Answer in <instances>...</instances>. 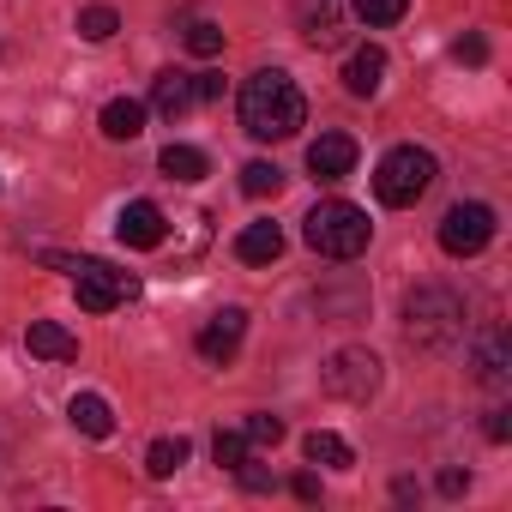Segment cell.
<instances>
[{"label":"cell","instance_id":"obj_1","mask_svg":"<svg viewBox=\"0 0 512 512\" xmlns=\"http://www.w3.org/2000/svg\"><path fill=\"white\" fill-rule=\"evenodd\" d=\"M308 121V97L284 67H266L241 85V127L253 139H290Z\"/></svg>","mask_w":512,"mask_h":512},{"label":"cell","instance_id":"obj_2","mask_svg":"<svg viewBox=\"0 0 512 512\" xmlns=\"http://www.w3.org/2000/svg\"><path fill=\"white\" fill-rule=\"evenodd\" d=\"M404 338H410L416 350H428V356L458 350V344H464V302H458L446 284L410 290V302H404Z\"/></svg>","mask_w":512,"mask_h":512},{"label":"cell","instance_id":"obj_3","mask_svg":"<svg viewBox=\"0 0 512 512\" xmlns=\"http://www.w3.org/2000/svg\"><path fill=\"white\" fill-rule=\"evenodd\" d=\"M302 235H308L314 253H326V260H356V253L368 247V235H374V223H368V211L350 205V199H320V205L308 211Z\"/></svg>","mask_w":512,"mask_h":512},{"label":"cell","instance_id":"obj_4","mask_svg":"<svg viewBox=\"0 0 512 512\" xmlns=\"http://www.w3.org/2000/svg\"><path fill=\"white\" fill-rule=\"evenodd\" d=\"M428 187H434V151H422V145H392V151L380 157V169H374V193H380V205H392V211L416 205Z\"/></svg>","mask_w":512,"mask_h":512},{"label":"cell","instance_id":"obj_5","mask_svg":"<svg viewBox=\"0 0 512 512\" xmlns=\"http://www.w3.org/2000/svg\"><path fill=\"white\" fill-rule=\"evenodd\" d=\"M380 380H386V368H380L374 350H338V356H326V368H320V386H326L338 404H368V398L380 392Z\"/></svg>","mask_w":512,"mask_h":512},{"label":"cell","instance_id":"obj_6","mask_svg":"<svg viewBox=\"0 0 512 512\" xmlns=\"http://www.w3.org/2000/svg\"><path fill=\"white\" fill-rule=\"evenodd\" d=\"M49 260H55V253H49ZM55 266L73 272L79 308H91V314H109V308H121L127 296H139V278H127V272H115V266H103V260H55Z\"/></svg>","mask_w":512,"mask_h":512},{"label":"cell","instance_id":"obj_7","mask_svg":"<svg viewBox=\"0 0 512 512\" xmlns=\"http://www.w3.org/2000/svg\"><path fill=\"white\" fill-rule=\"evenodd\" d=\"M494 241V211L488 205H452L446 217H440V247L452 253V260H470V253H482Z\"/></svg>","mask_w":512,"mask_h":512},{"label":"cell","instance_id":"obj_8","mask_svg":"<svg viewBox=\"0 0 512 512\" xmlns=\"http://www.w3.org/2000/svg\"><path fill=\"white\" fill-rule=\"evenodd\" d=\"M470 368H476V380H482L488 392H506V386H512V344H506L500 326L476 332V344H470Z\"/></svg>","mask_w":512,"mask_h":512},{"label":"cell","instance_id":"obj_9","mask_svg":"<svg viewBox=\"0 0 512 512\" xmlns=\"http://www.w3.org/2000/svg\"><path fill=\"white\" fill-rule=\"evenodd\" d=\"M241 338H247V314H241V308H223V314H211V320L199 326V356H205L211 368H223V362H235Z\"/></svg>","mask_w":512,"mask_h":512},{"label":"cell","instance_id":"obj_10","mask_svg":"<svg viewBox=\"0 0 512 512\" xmlns=\"http://www.w3.org/2000/svg\"><path fill=\"white\" fill-rule=\"evenodd\" d=\"M350 169H356V139L350 133H320L308 145V175L314 181H344Z\"/></svg>","mask_w":512,"mask_h":512},{"label":"cell","instance_id":"obj_11","mask_svg":"<svg viewBox=\"0 0 512 512\" xmlns=\"http://www.w3.org/2000/svg\"><path fill=\"white\" fill-rule=\"evenodd\" d=\"M115 235H121L127 247H163V235H169V217H163V211H157L151 199H133V205L121 211Z\"/></svg>","mask_w":512,"mask_h":512},{"label":"cell","instance_id":"obj_12","mask_svg":"<svg viewBox=\"0 0 512 512\" xmlns=\"http://www.w3.org/2000/svg\"><path fill=\"white\" fill-rule=\"evenodd\" d=\"M386 85V49L380 43H362L350 61H344V91L350 97H374Z\"/></svg>","mask_w":512,"mask_h":512},{"label":"cell","instance_id":"obj_13","mask_svg":"<svg viewBox=\"0 0 512 512\" xmlns=\"http://www.w3.org/2000/svg\"><path fill=\"white\" fill-rule=\"evenodd\" d=\"M278 253H284V229L278 223H247L235 235V260H247V266H272Z\"/></svg>","mask_w":512,"mask_h":512},{"label":"cell","instance_id":"obj_14","mask_svg":"<svg viewBox=\"0 0 512 512\" xmlns=\"http://www.w3.org/2000/svg\"><path fill=\"white\" fill-rule=\"evenodd\" d=\"M193 103H199V97H193V73H157V85H151V109H157L163 121H181Z\"/></svg>","mask_w":512,"mask_h":512},{"label":"cell","instance_id":"obj_15","mask_svg":"<svg viewBox=\"0 0 512 512\" xmlns=\"http://www.w3.org/2000/svg\"><path fill=\"white\" fill-rule=\"evenodd\" d=\"M25 344H31V356H43V362H73V356H79V338H73L61 320H31Z\"/></svg>","mask_w":512,"mask_h":512},{"label":"cell","instance_id":"obj_16","mask_svg":"<svg viewBox=\"0 0 512 512\" xmlns=\"http://www.w3.org/2000/svg\"><path fill=\"white\" fill-rule=\"evenodd\" d=\"M139 133H145V103H133V97L103 103V139L127 145V139H139Z\"/></svg>","mask_w":512,"mask_h":512},{"label":"cell","instance_id":"obj_17","mask_svg":"<svg viewBox=\"0 0 512 512\" xmlns=\"http://www.w3.org/2000/svg\"><path fill=\"white\" fill-rule=\"evenodd\" d=\"M67 416H73V428H79V434H91V440H109V434H115V410H109L97 392H79Z\"/></svg>","mask_w":512,"mask_h":512},{"label":"cell","instance_id":"obj_18","mask_svg":"<svg viewBox=\"0 0 512 512\" xmlns=\"http://www.w3.org/2000/svg\"><path fill=\"white\" fill-rule=\"evenodd\" d=\"M157 169H163L169 181H205V175H211V163H205V151H199V145H163Z\"/></svg>","mask_w":512,"mask_h":512},{"label":"cell","instance_id":"obj_19","mask_svg":"<svg viewBox=\"0 0 512 512\" xmlns=\"http://www.w3.org/2000/svg\"><path fill=\"white\" fill-rule=\"evenodd\" d=\"M302 452H308V464H332V470H350V464H356L350 440H344V434H332V428H314V434L302 440Z\"/></svg>","mask_w":512,"mask_h":512},{"label":"cell","instance_id":"obj_20","mask_svg":"<svg viewBox=\"0 0 512 512\" xmlns=\"http://www.w3.org/2000/svg\"><path fill=\"white\" fill-rule=\"evenodd\" d=\"M302 37H308L314 49H338V43H344V25H338V7H332V0H320V7L302 13Z\"/></svg>","mask_w":512,"mask_h":512},{"label":"cell","instance_id":"obj_21","mask_svg":"<svg viewBox=\"0 0 512 512\" xmlns=\"http://www.w3.org/2000/svg\"><path fill=\"white\" fill-rule=\"evenodd\" d=\"M187 464V440L175 434V440H151V452H145V470L151 476H175Z\"/></svg>","mask_w":512,"mask_h":512},{"label":"cell","instance_id":"obj_22","mask_svg":"<svg viewBox=\"0 0 512 512\" xmlns=\"http://www.w3.org/2000/svg\"><path fill=\"white\" fill-rule=\"evenodd\" d=\"M115 31H121V13H115V7H85V13H79V37H85V43H109Z\"/></svg>","mask_w":512,"mask_h":512},{"label":"cell","instance_id":"obj_23","mask_svg":"<svg viewBox=\"0 0 512 512\" xmlns=\"http://www.w3.org/2000/svg\"><path fill=\"white\" fill-rule=\"evenodd\" d=\"M211 458H217L223 470H241V464L253 458V446H247V434H241V428H223V434L211 440Z\"/></svg>","mask_w":512,"mask_h":512},{"label":"cell","instance_id":"obj_24","mask_svg":"<svg viewBox=\"0 0 512 512\" xmlns=\"http://www.w3.org/2000/svg\"><path fill=\"white\" fill-rule=\"evenodd\" d=\"M410 13V0H356V19L368 25V31H380V25H398Z\"/></svg>","mask_w":512,"mask_h":512},{"label":"cell","instance_id":"obj_25","mask_svg":"<svg viewBox=\"0 0 512 512\" xmlns=\"http://www.w3.org/2000/svg\"><path fill=\"white\" fill-rule=\"evenodd\" d=\"M284 187V169L278 163H247L241 169V193H253V199H266V193H278Z\"/></svg>","mask_w":512,"mask_h":512},{"label":"cell","instance_id":"obj_26","mask_svg":"<svg viewBox=\"0 0 512 512\" xmlns=\"http://www.w3.org/2000/svg\"><path fill=\"white\" fill-rule=\"evenodd\" d=\"M241 434H247V446H253V452H266V446H278V440H284V422H278V416H247V422H241Z\"/></svg>","mask_w":512,"mask_h":512},{"label":"cell","instance_id":"obj_27","mask_svg":"<svg viewBox=\"0 0 512 512\" xmlns=\"http://www.w3.org/2000/svg\"><path fill=\"white\" fill-rule=\"evenodd\" d=\"M187 49H193V55H223V31H217L211 19H193V25H187Z\"/></svg>","mask_w":512,"mask_h":512},{"label":"cell","instance_id":"obj_28","mask_svg":"<svg viewBox=\"0 0 512 512\" xmlns=\"http://www.w3.org/2000/svg\"><path fill=\"white\" fill-rule=\"evenodd\" d=\"M452 55H458V61H470V67H482V61H488V37H476V31H470V37H458V49H452Z\"/></svg>","mask_w":512,"mask_h":512},{"label":"cell","instance_id":"obj_29","mask_svg":"<svg viewBox=\"0 0 512 512\" xmlns=\"http://www.w3.org/2000/svg\"><path fill=\"white\" fill-rule=\"evenodd\" d=\"M193 97H199V103H217V97H223V79H217V73H193Z\"/></svg>","mask_w":512,"mask_h":512},{"label":"cell","instance_id":"obj_30","mask_svg":"<svg viewBox=\"0 0 512 512\" xmlns=\"http://www.w3.org/2000/svg\"><path fill=\"white\" fill-rule=\"evenodd\" d=\"M482 428H488V440H506V434H512V416H506V410H488Z\"/></svg>","mask_w":512,"mask_h":512},{"label":"cell","instance_id":"obj_31","mask_svg":"<svg viewBox=\"0 0 512 512\" xmlns=\"http://www.w3.org/2000/svg\"><path fill=\"white\" fill-rule=\"evenodd\" d=\"M464 488H470L464 470H440V494H464Z\"/></svg>","mask_w":512,"mask_h":512},{"label":"cell","instance_id":"obj_32","mask_svg":"<svg viewBox=\"0 0 512 512\" xmlns=\"http://www.w3.org/2000/svg\"><path fill=\"white\" fill-rule=\"evenodd\" d=\"M290 488H296V500H320V482H314V476H308V470H302V476H296V482H290Z\"/></svg>","mask_w":512,"mask_h":512}]
</instances>
